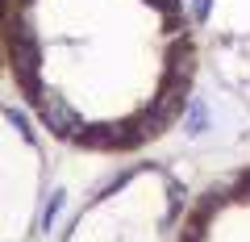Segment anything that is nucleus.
I'll return each mask as SVG.
<instances>
[{
    "mask_svg": "<svg viewBox=\"0 0 250 242\" xmlns=\"http://www.w3.org/2000/svg\"><path fill=\"white\" fill-rule=\"evenodd\" d=\"M0 63L50 138L134 154L188 109L200 46L188 0H0Z\"/></svg>",
    "mask_w": 250,
    "mask_h": 242,
    "instance_id": "1",
    "label": "nucleus"
},
{
    "mask_svg": "<svg viewBox=\"0 0 250 242\" xmlns=\"http://www.w3.org/2000/svg\"><path fill=\"white\" fill-rule=\"evenodd\" d=\"M175 242H250V163L225 171L188 200Z\"/></svg>",
    "mask_w": 250,
    "mask_h": 242,
    "instance_id": "2",
    "label": "nucleus"
}]
</instances>
